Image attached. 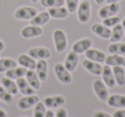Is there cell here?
I'll return each instance as SVG.
<instances>
[{"instance_id": "cell-20", "label": "cell", "mask_w": 125, "mask_h": 117, "mask_svg": "<svg viewBox=\"0 0 125 117\" xmlns=\"http://www.w3.org/2000/svg\"><path fill=\"white\" fill-rule=\"evenodd\" d=\"M106 103L109 106L112 107V108H123V107H125V95H111L106 100Z\"/></svg>"}, {"instance_id": "cell-14", "label": "cell", "mask_w": 125, "mask_h": 117, "mask_svg": "<svg viewBox=\"0 0 125 117\" xmlns=\"http://www.w3.org/2000/svg\"><path fill=\"white\" fill-rule=\"evenodd\" d=\"M92 32L97 36L100 37L104 39H109L111 34V29L110 28H107L106 26L100 23H95L91 28Z\"/></svg>"}, {"instance_id": "cell-15", "label": "cell", "mask_w": 125, "mask_h": 117, "mask_svg": "<svg viewBox=\"0 0 125 117\" xmlns=\"http://www.w3.org/2000/svg\"><path fill=\"white\" fill-rule=\"evenodd\" d=\"M101 75H102L103 81L106 85V86H108V87H114L116 86V80H115L112 68L110 66H103V70Z\"/></svg>"}, {"instance_id": "cell-19", "label": "cell", "mask_w": 125, "mask_h": 117, "mask_svg": "<svg viewBox=\"0 0 125 117\" xmlns=\"http://www.w3.org/2000/svg\"><path fill=\"white\" fill-rule=\"evenodd\" d=\"M16 85L19 91L24 96H28V95H33L35 93V90L28 84L26 78H19L16 79Z\"/></svg>"}, {"instance_id": "cell-44", "label": "cell", "mask_w": 125, "mask_h": 117, "mask_svg": "<svg viewBox=\"0 0 125 117\" xmlns=\"http://www.w3.org/2000/svg\"><path fill=\"white\" fill-rule=\"evenodd\" d=\"M122 26H123V31H124V33H125V18H123V19L122 20Z\"/></svg>"}, {"instance_id": "cell-1", "label": "cell", "mask_w": 125, "mask_h": 117, "mask_svg": "<svg viewBox=\"0 0 125 117\" xmlns=\"http://www.w3.org/2000/svg\"><path fill=\"white\" fill-rule=\"evenodd\" d=\"M53 40L55 49L57 53H62L66 50L68 39L64 31H62V29H56L53 33Z\"/></svg>"}, {"instance_id": "cell-8", "label": "cell", "mask_w": 125, "mask_h": 117, "mask_svg": "<svg viewBox=\"0 0 125 117\" xmlns=\"http://www.w3.org/2000/svg\"><path fill=\"white\" fill-rule=\"evenodd\" d=\"M28 55H29L35 60H41V59L46 60L50 58L52 54L50 50L45 47H33L28 50Z\"/></svg>"}, {"instance_id": "cell-17", "label": "cell", "mask_w": 125, "mask_h": 117, "mask_svg": "<svg viewBox=\"0 0 125 117\" xmlns=\"http://www.w3.org/2000/svg\"><path fill=\"white\" fill-rule=\"evenodd\" d=\"M79 59H80V57H79L78 54L74 51H70V52H69V54L67 55L63 65H64V67L66 68L70 72H73L77 68Z\"/></svg>"}, {"instance_id": "cell-46", "label": "cell", "mask_w": 125, "mask_h": 117, "mask_svg": "<svg viewBox=\"0 0 125 117\" xmlns=\"http://www.w3.org/2000/svg\"><path fill=\"white\" fill-rule=\"evenodd\" d=\"M82 1H87V0H82Z\"/></svg>"}, {"instance_id": "cell-6", "label": "cell", "mask_w": 125, "mask_h": 117, "mask_svg": "<svg viewBox=\"0 0 125 117\" xmlns=\"http://www.w3.org/2000/svg\"><path fill=\"white\" fill-rule=\"evenodd\" d=\"M40 102V98L37 95H28L21 98L17 102V107L21 110L29 109L32 107H34L37 103Z\"/></svg>"}, {"instance_id": "cell-22", "label": "cell", "mask_w": 125, "mask_h": 117, "mask_svg": "<svg viewBox=\"0 0 125 117\" xmlns=\"http://www.w3.org/2000/svg\"><path fill=\"white\" fill-rule=\"evenodd\" d=\"M1 86L8 91L10 92L11 95H16L18 92H19V90H18L17 85H16V82H15L14 79H11L10 78L6 77H3L1 79Z\"/></svg>"}, {"instance_id": "cell-43", "label": "cell", "mask_w": 125, "mask_h": 117, "mask_svg": "<svg viewBox=\"0 0 125 117\" xmlns=\"http://www.w3.org/2000/svg\"><path fill=\"white\" fill-rule=\"evenodd\" d=\"M105 2V0H95V3L97 4H102Z\"/></svg>"}, {"instance_id": "cell-2", "label": "cell", "mask_w": 125, "mask_h": 117, "mask_svg": "<svg viewBox=\"0 0 125 117\" xmlns=\"http://www.w3.org/2000/svg\"><path fill=\"white\" fill-rule=\"evenodd\" d=\"M38 14L37 9L31 6H22L15 11L14 16L16 19L21 21H30Z\"/></svg>"}, {"instance_id": "cell-31", "label": "cell", "mask_w": 125, "mask_h": 117, "mask_svg": "<svg viewBox=\"0 0 125 117\" xmlns=\"http://www.w3.org/2000/svg\"><path fill=\"white\" fill-rule=\"evenodd\" d=\"M122 21V16H113L111 17L105 18V19H103L102 24L106 26L107 28H113L116 25L119 24Z\"/></svg>"}, {"instance_id": "cell-34", "label": "cell", "mask_w": 125, "mask_h": 117, "mask_svg": "<svg viewBox=\"0 0 125 117\" xmlns=\"http://www.w3.org/2000/svg\"><path fill=\"white\" fill-rule=\"evenodd\" d=\"M0 100L5 103H11L13 102V95L8 92L2 86H0Z\"/></svg>"}, {"instance_id": "cell-13", "label": "cell", "mask_w": 125, "mask_h": 117, "mask_svg": "<svg viewBox=\"0 0 125 117\" xmlns=\"http://www.w3.org/2000/svg\"><path fill=\"white\" fill-rule=\"evenodd\" d=\"M93 41L90 39H82L76 41L72 46V51L79 54L85 53L88 49L92 48Z\"/></svg>"}, {"instance_id": "cell-45", "label": "cell", "mask_w": 125, "mask_h": 117, "mask_svg": "<svg viewBox=\"0 0 125 117\" xmlns=\"http://www.w3.org/2000/svg\"><path fill=\"white\" fill-rule=\"evenodd\" d=\"M38 1H40V0H31V2H33V3H37Z\"/></svg>"}, {"instance_id": "cell-25", "label": "cell", "mask_w": 125, "mask_h": 117, "mask_svg": "<svg viewBox=\"0 0 125 117\" xmlns=\"http://www.w3.org/2000/svg\"><path fill=\"white\" fill-rule=\"evenodd\" d=\"M112 72L114 74L116 84L119 86H125V69L123 66H115L112 68Z\"/></svg>"}, {"instance_id": "cell-32", "label": "cell", "mask_w": 125, "mask_h": 117, "mask_svg": "<svg viewBox=\"0 0 125 117\" xmlns=\"http://www.w3.org/2000/svg\"><path fill=\"white\" fill-rule=\"evenodd\" d=\"M40 4L45 8H52L57 6H62L64 0H40Z\"/></svg>"}, {"instance_id": "cell-41", "label": "cell", "mask_w": 125, "mask_h": 117, "mask_svg": "<svg viewBox=\"0 0 125 117\" xmlns=\"http://www.w3.org/2000/svg\"><path fill=\"white\" fill-rule=\"evenodd\" d=\"M4 48H5V44H4V41L0 40V52L3 51L4 50Z\"/></svg>"}, {"instance_id": "cell-29", "label": "cell", "mask_w": 125, "mask_h": 117, "mask_svg": "<svg viewBox=\"0 0 125 117\" xmlns=\"http://www.w3.org/2000/svg\"><path fill=\"white\" fill-rule=\"evenodd\" d=\"M108 51L115 55H125V43H111V45L108 46Z\"/></svg>"}, {"instance_id": "cell-40", "label": "cell", "mask_w": 125, "mask_h": 117, "mask_svg": "<svg viewBox=\"0 0 125 117\" xmlns=\"http://www.w3.org/2000/svg\"><path fill=\"white\" fill-rule=\"evenodd\" d=\"M0 117H8V115H7V113H6V111L1 108H0Z\"/></svg>"}, {"instance_id": "cell-12", "label": "cell", "mask_w": 125, "mask_h": 117, "mask_svg": "<svg viewBox=\"0 0 125 117\" xmlns=\"http://www.w3.org/2000/svg\"><path fill=\"white\" fill-rule=\"evenodd\" d=\"M45 107L50 108H55L60 107L65 103L64 97L61 95H56V96H49L44 98L43 101Z\"/></svg>"}, {"instance_id": "cell-7", "label": "cell", "mask_w": 125, "mask_h": 117, "mask_svg": "<svg viewBox=\"0 0 125 117\" xmlns=\"http://www.w3.org/2000/svg\"><path fill=\"white\" fill-rule=\"evenodd\" d=\"M120 10V5L118 3H112V4H108L107 5L103 6L99 10V16L101 19H105V18L111 17V16H116Z\"/></svg>"}, {"instance_id": "cell-36", "label": "cell", "mask_w": 125, "mask_h": 117, "mask_svg": "<svg viewBox=\"0 0 125 117\" xmlns=\"http://www.w3.org/2000/svg\"><path fill=\"white\" fill-rule=\"evenodd\" d=\"M55 117H68L67 110L63 108H60L57 109V111L55 114Z\"/></svg>"}, {"instance_id": "cell-28", "label": "cell", "mask_w": 125, "mask_h": 117, "mask_svg": "<svg viewBox=\"0 0 125 117\" xmlns=\"http://www.w3.org/2000/svg\"><path fill=\"white\" fill-rule=\"evenodd\" d=\"M123 35H124V31H123V28L122 24H117L114 26L111 30V34L110 37V41L111 43H116L119 42L120 40L123 39Z\"/></svg>"}, {"instance_id": "cell-4", "label": "cell", "mask_w": 125, "mask_h": 117, "mask_svg": "<svg viewBox=\"0 0 125 117\" xmlns=\"http://www.w3.org/2000/svg\"><path fill=\"white\" fill-rule=\"evenodd\" d=\"M77 18L82 23H87L91 17V5L88 1H82L77 9Z\"/></svg>"}, {"instance_id": "cell-18", "label": "cell", "mask_w": 125, "mask_h": 117, "mask_svg": "<svg viewBox=\"0 0 125 117\" xmlns=\"http://www.w3.org/2000/svg\"><path fill=\"white\" fill-rule=\"evenodd\" d=\"M47 12L49 13L50 16L54 19H64L69 16V11L64 6H57L47 9Z\"/></svg>"}, {"instance_id": "cell-5", "label": "cell", "mask_w": 125, "mask_h": 117, "mask_svg": "<svg viewBox=\"0 0 125 117\" xmlns=\"http://www.w3.org/2000/svg\"><path fill=\"white\" fill-rule=\"evenodd\" d=\"M93 87L99 99H100L102 102H105L107 100V98H109V91L104 81L101 79H95L93 84Z\"/></svg>"}, {"instance_id": "cell-11", "label": "cell", "mask_w": 125, "mask_h": 117, "mask_svg": "<svg viewBox=\"0 0 125 117\" xmlns=\"http://www.w3.org/2000/svg\"><path fill=\"white\" fill-rule=\"evenodd\" d=\"M82 66L87 72L94 74V75L99 76L102 74L103 66L99 62H94V61H91L89 59H86L82 62Z\"/></svg>"}, {"instance_id": "cell-35", "label": "cell", "mask_w": 125, "mask_h": 117, "mask_svg": "<svg viewBox=\"0 0 125 117\" xmlns=\"http://www.w3.org/2000/svg\"><path fill=\"white\" fill-rule=\"evenodd\" d=\"M66 8L68 10L69 13H75L76 12L79 6V0H65Z\"/></svg>"}, {"instance_id": "cell-37", "label": "cell", "mask_w": 125, "mask_h": 117, "mask_svg": "<svg viewBox=\"0 0 125 117\" xmlns=\"http://www.w3.org/2000/svg\"><path fill=\"white\" fill-rule=\"evenodd\" d=\"M113 117H125V109H117L113 113Z\"/></svg>"}, {"instance_id": "cell-3", "label": "cell", "mask_w": 125, "mask_h": 117, "mask_svg": "<svg viewBox=\"0 0 125 117\" xmlns=\"http://www.w3.org/2000/svg\"><path fill=\"white\" fill-rule=\"evenodd\" d=\"M56 77L61 83L69 85L72 82V75L70 72L62 63H57L54 67Z\"/></svg>"}, {"instance_id": "cell-21", "label": "cell", "mask_w": 125, "mask_h": 117, "mask_svg": "<svg viewBox=\"0 0 125 117\" xmlns=\"http://www.w3.org/2000/svg\"><path fill=\"white\" fill-rule=\"evenodd\" d=\"M17 62L21 66V67L25 68L27 69H33L34 70L35 67H36V60L31 57L28 54H21L18 57Z\"/></svg>"}, {"instance_id": "cell-9", "label": "cell", "mask_w": 125, "mask_h": 117, "mask_svg": "<svg viewBox=\"0 0 125 117\" xmlns=\"http://www.w3.org/2000/svg\"><path fill=\"white\" fill-rule=\"evenodd\" d=\"M42 33H43V29L41 27L29 25L21 29V36L24 39H33L40 36Z\"/></svg>"}, {"instance_id": "cell-23", "label": "cell", "mask_w": 125, "mask_h": 117, "mask_svg": "<svg viewBox=\"0 0 125 117\" xmlns=\"http://www.w3.org/2000/svg\"><path fill=\"white\" fill-rule=\"evenodd\" d=\"M51 19V16L47 11H43V12L38 13L33 19L30 20V24L33 26L41 27L45 25Z\"/></svg>"}, {"instance_id": "cell-39", "label": "cell", "mask_w": 125, "mask_h": 117, "mask_svg": "<svg viewBox=\"0 0 125 117\" xmlns=\"http://www.w3.org/2000/svg\"><path fill=\"white\" fill-rule=\"evenodd\" d=\"M45 117H55V113H54L52 110L48 109L45 111Z\"/></svg>"}, {"instance_id": "cell-33", "label": "cell", "mask_w": 125, "mask_h": 117, "mask_svg": "<svg viewBox=\"0 0 125 117\" xmlns=\"http://www.w3.org/2000/svg\"><path fill=\"white\" fill-rule=\"evenodd\" d=\"M45 106L43 102H39L34 105L33 108V117H45Z\"/></svg>"}, {"instance_id": "cell-30", "label": "cell", "mask_w": 125, "mask_h": 117, "mask_svg": "<svg viewBox=\"0 0 125 117\" xmlns=\"http://www.w3.org/2000/svg\"><path fill=\"white\" fill-rule=\"evenodd\" d=\"M17 63L11 58H0V73H5L10 69L16 68Z\"/></svg>"}, {"instance_id": "cell-27", "label": "cell", "mask_w": 125, "mask_h": 117, "mask_svg": "<svg viewBox=\"0 0 125 117\" xmlns=\"http://www.w3.org/2000/svg\"><path fill=\"white\" fill-rule=\"evenodd\" d=\"M28 69L25 68L23 67H17L13 68L10 69V70L6 71L5 72V76L11 79H17L19 78H22L26 75V73Z\"/></svg>"}, {"instance_id": "cell-10", "label": "cell", "mask_w": 125, "mask_h": 117, "mask_svg": "<svg viewBox=\"0 0 125 117\" xmlns=\"http://www.w3.org/2000/svg\"><path fill=\"white\" fill-rule=\"evenodd\" d=\"M34 70L40 81H46L48 77V63L45 59L38 60Z\"/></svg>"}, {"instance_id": "cell-26", "label": "cell", "mask_w": 125, "mask_h": 117, "mask_svg": "<svg viewBox=\"0 0 125 117\" xmlns=\"http://www.w3.org/2000/svg\"><path fill=\"white\" fill-rule=\"evenodd\" d=\"M105 64L110 67H115V66H125V59L123 56L111 54L105 57Z\"/></svg>"}, {"instance_id": "cell-24", "label": "cell", "mask_w": 125, "mask_h": 117, "mask_svg": "<svg viewBox=\"0 0 125 117\" xmlns=\"http://www.w3.org/2000/svg\"><path fill=\"white\" fill-rule=\"evenodd\" d=\"M25 77H26V79L28 82V84H29L35 91L40 89V80L34 70H33V69H28Z\"/></svg>"}, {"instance_id": "cell-42", "label": "cell", "mask_w": 125, "mask_h": 117, "mask_svg": "<svg viewBox=\"0 0 125 117\" xmlns=\"http://www.w3.org/2000/svg\"><path fill=\"white\" fill-rule=\"evenodd\" d=\"M107 4H112V3H118L121 0H105Z\"/></svg>"}, {"instance_id": "cell-16", "label": "cell", "mask_w": 125, "mask_h": 117, "mask_svg": "<svg viewBox=\"0 0 125 117\" xmlns=\"http://www.w3.org/2000/svg\"><path fill=\"white\" fill-rule=\"evenodd\" d=\"M85 56L87 59H89L94 62H99V63H102L105 60V54L102 51V50H97V49H93L90 48L85 52Z\"/></svg>"}, {"instance_id": "cell-38", "label": "cell", "mask_w": 125, "mask_h": 117, "mask_svg": "<svg viewBox=\"0 0 125 117\" xmlns=\"http://www.w3.org/2000/svg\"><path fill=\"white\" fill-rule=\"evenodd\" d=\"M94 117H113L112 115H109L108 113L104 111H98L94 114Z\"/></svg>"}]
</instances>
